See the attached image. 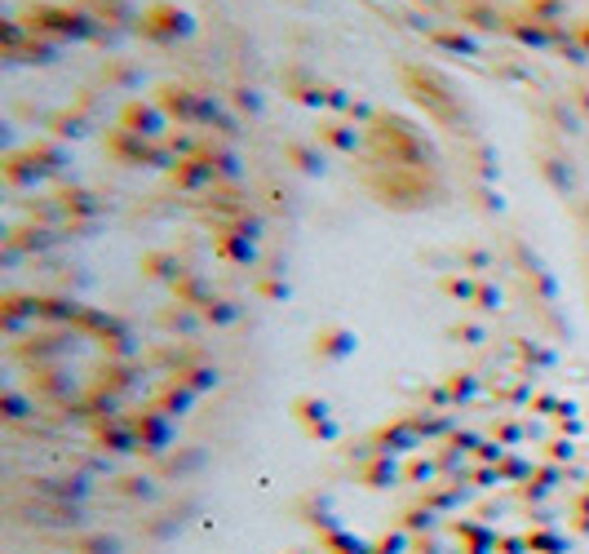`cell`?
<instances>
[{"label":"cell","mask_w":589,"mask_h":554,"mask_svg":"<svg viewBox=\"0 0 589 554\" xmlns=\"http://www.w3.org/2000/svg\"><path fill=\"white\" fill-rule=\"evenodd\" d=\"M23 23L31 36H58V40H98V23L80 5H27Z\"/></svg>","instance_id":"cell-1"},{"label":"cell","mask_w":589,"mask_h":554,"mask_svg":"<svg viewBox=\"0 0 589 554\" xmlns=\"http://www.w3.org/2000/svg\"><path fill=\"white\" fill-rule=\"evenodd\" d=\"M195 32V18L186 9L169 5V0H155L138 14V36L155 40V45H169V40H186Z\"/></svg>","instance_id":"cell-2"},{"label":"cell","mask_w":589,"mask_h":554,"mask_svg":"<svg viewBox=\"0 0 589 554\" xmlns=\"http://www.w3.org/2000/svg\"><path fill=\"white\" fill-rule=\"evenodd\" d=\"M505 32H510L514 40H523V45H532V49H545V45H554L567 27H545L527 14H514V18H505Z\"/></svg>","instance_id":"cell-3"},{"label":"cell","mask_w":589,"mask_h":554,"mask_svg":"<svg viewBox=\"0 0 589 554\" xmlns=\"http://www.w3.org/2000/svg\"><path fill=\"white\" fill-rule=\"evenodd\" d=\"M461 27H479V32H505V14L488 0H457Z\"/></svg>","instance_id":"cell-4"},{"label":"cell","mask_w":589,"mask_h":554,"mask_svg":"<svg viewBox=\"0 0 589 554\" xmlns=\"http://www.w3.org/2000/svg\"><path fill=\"white\" fill-rule=\"evenodd\" d=\"M76 5L80 9H85V14L93 18V23H138V14H133V5H129V0H76Z\"/></svg>","instance_id":"cell-5"},{"label":"cell","mask_w":589,"mask_h":554,"mask_svg":"<svg viewBox=\"0 0 589 554\" xmlns=\"http://www.w3.org/2000/svg\"><path fill=\"white\" fill-rule=\"evenodd\" d=\"M519 14L536 18V23H545V27H558L567 18V0H523Z\"/></svg>","instance_id":"cell-6"},{"label":"cell","mask_w":589,"mask_h":554,"mask_svg":"<svg viewBox=\"0 0 589 554\" xmlns=\"http://www.w3.org/2000/svg\"><path fill=\"white\" fill-rule=\"evenodd\" d=\"M430 40H434L439 49H452V54H474V49H479L470 36L461 32V27H434Z\"/></svg>","instance_id":"cell-7"},{"label":"cell","mask_w":589,"mask_h":554,"mask_svg":"<svg viewBox=\"0 0 589 554\" xmlns=\"http://www.w3.org/2000/svg\"><path fill=\"white\" fill-rule=\"evenodd\" d=\"M160 98H164V107H169V111H182V116L191 111V94H186V89H178V85H164Z\"/></svg>","instance_id":"cell-8"},{"label":"cell","mask_w":589,"mask_h":554,"mask_svg":"<svg viewBox=\"0 0 589 554\" xmlns=\"http://www.w3.org/2000/svg\"><path fill=\"white\" fill-rule=\"evenodd\" d=\"M129 125H138V129H160V116H155L151 107H138V102H133V107H129Z\"/></svg>","instance_id":"cell-9"},{"label":"cell","mask_w":589,"mask_h":554,"mask_svg":"<svg viewBox=\"0 0 589 554\" xmlns=\"http://www.w3.org/2000/svg\"><path fill=\"white\" fill-rule=\"evenodd\" d=\"M572 36H576V40H581V45L589 49V23H576V27H572Z\"/></svg>","instance_id":"cell-10"},{"label":"cell","mask_w":589,"mask_h":554,"mask_svg":"<svg viewBox=\"0 0 589 554\" xmlns=\"http://www.w3.org/2000/svg\"><path fill=\"white\" fill-rule=\"evenodd\" d=\"M430 5H434V0H430Z\"/></svg>","instance_id":"cell-11"}]
</instances>
